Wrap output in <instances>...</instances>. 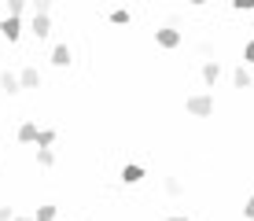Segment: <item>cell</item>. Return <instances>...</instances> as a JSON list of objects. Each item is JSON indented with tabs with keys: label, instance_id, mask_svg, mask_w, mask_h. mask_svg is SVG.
<instances>
[{
	"label": "cell",
	"instance_id": "obj_26",
	"mask_svg": "<svg viewBox=\"0 0 254 221\" xmlns=\"http://www.w3.org/2000/svg\"><path fill=\"white\" fill-rule=\"evenodd\" d=\"M11 221H33V218H19V214H15V218H11Z\"/></svg>",
	"mask_w": 254,
	"mask_h": 221
},
{
	"label": "cell",
	"instance_id": "obj_27",
	"mask_svg": "<svg viewBox=\"0 0 254 221\" xmlns=\"http://www.w3.org/2000/svg\"><path fill=\"white\" fill-rule=\"evenodd\" d=\"M251 33H254V19H251Z\"/></svg>",
	"mask_w": 254,
	"mask_h": 221
},
{
	"label": "cell",
	"instance_id": "obj_9",
	"mask_svg": "<svg viewBox=\"0 0 254 221\" xmlns=\"http://www.w3.org/2000/svg\"><path fill=\"white\" fill-rule=\"evenodd\" d=\"M19 81H22V88H37V85H41V74H37V67H26L22 74H19Z\"/></svg>",
	"mask_w": 254,
	"mask_h": 221
},
{
	"label": "cell",
	"instance_id": "obj_24",
	"mask_svg": "<svg viewBox=\"0 0 254 221\" xmlns=\"http://www.w3.org/2000/svg\"><path fill=\"white\" fill-rule=\"evenodd\" d=\"M166 221H188L185 214H173V218H166Z\"/></svg>",
	"mask_w": 254,
	"mask_h": 221
},
{
	"label": "cell",
	"instance_id": "obj_21",
	"mask_svg": "<svg viewBox=\"0 0 254 221\" xmlns=\"http://www.w3.org/2000/svg\"><path fill=\"white\" fill-rule=\"evenodd\" d=\"M243 218L254 221V196H247V207H243Z\"/></svg>",
	"mask_w": 254,
	"mask_h": 221
},
{
	"label": "cell",
	"instance_id": "obj_14",
	"mask_svg": "<svg viewBox=\"0 0 254 221\" xmlns=\"http://www.w3.org/2000/svg\"><path fill=\"white\" fill-rule=\"evenodd\" d=\"M56 214H59V210H56V207L48 203V207H37V214H33V221H56Z\"/></svg>",
	"mask_w": 254,
	"mask_h": 221
},
{
	"label": "cell",
	"instance_id": "obj_18",
	"mask_svg": "<svg viewBox=\"0 0 254 221\" xmlns=\"http://www.w3.org/2000/svg\"><path fill=\"white\" fill-rule=\"evenodd\" d=\"M195 52H199V56H214V41H199Z\"/></svg>",
	"mask_w": 254,
	"mask_h": 221
},
{
	"label": "cell",
	"instance_id": "obj_22",
	"mask_svg": "<svg viewBox=\"0 0 254 221\" xmlns=\"http://www.w3.org/2000/svg\"><path fill=\"white\" fill-rule=\"evenodd\" d=\"M243 59H247V63H254V41L243 44Z\"/></svg>",
	"mask_w": 254,
	"mask_h": 221
},
{
	"label": "cell",
	"instance_id": "obj_10",
	"mask_svg": "<svg viewBox=\"0 0 254 221\" xmlns=\"http://www.w3.org/2000/svg\"><path fill=\"white\" fill-rule=\"evenodd\" d=\"M15 137H19L22 144H33V140H37V126H33V122H22V126H19V133H15Z\"/></svg>",
	"mask_w": 254,
	"mask_h": 221
},
{
	"label": "cell",
	"instance_id": "obj_25",
	"mask_svg": "<svg viewBox=\"0 0 254 221\" xmlns=\"http://www.w3.org/2000/svg\"><path fill=\"white\" fill-rule=\"evenodd\" d=\"M188 4H191V7H203V4H206V0H188Z\"/></svg>",
	"mask_w": 254,
	"mask_h": 221
},
{
	"label": "cell",
	"instance_id": "obj_1",
	"mask_svg": "<svg viewBox=\"0 0 254 221\" xmlns=\"http://www.w3.org/2000/svg\"><path fill=\"white\" fill-rule=\"evenodd\" d=\"M185 107H188V114H195V118H210V114H214V96H206V92L188 96Z\"/></svg>",
	"mask_w": 254,
	"mask_h": 221
},
{
	"label": "cell",
	"instance_id": "obj_11",
	"mask_svg": "<svg viewBox=\"0 0 254 221\" xmlns=\"http://www.w3.org/2000/svg\"><path fill=\"white\" fill-rule=\"evenodd\" d=\"M162 188H166V196H173V199H177V196H185V184H181L177 177H166V181H162Z\"/></svg>",
	"mask_w": 254,
	"mask_h": 221
},
{
	"label": "cell",
	"instance_id": "obj_2",
	"mask_svg": "<svg viewBox=\"0 0 254 221\" xmlns=\"http://www.w3.org/2000/svg\"><path fill=\"white\" fill-rule=\"evenodd\" d=\"M0 33L15 44V41H19V33H22V19H19V15H7V19L0 22Z\"/></svg>",
	"mask_w": 254,
	"mask_h": 221
},
{
	"label": "cell",
	"instance_id": "obj_12",
	"mask_svg": "<svg viewBox=\"0 0 254 221\" xmlns=\"http://www.w3.org/2000/svg\"><path fill=\"white\" fill-rule=\"evenodd\" d=\"M37 147H52L56 144V129H37V140H33Z\"/></svg>",
	"mask_w": 254,
	"mask_h": 221
},
{
	"label": "cell",
	"instance_id": "obj_5",
	"mask_svg": "<svg viewBox=\"0 0 254 221\" xmlns=\"http://www.w3.org/2000/svg\"><path fill=\"white\" fill-rule=\"evenodd\" d=\"M30 30H33V37H37V41H45L48 33H52V19H48V15H33Z\"/></svg>",
	"mask_w": 254,
	"mask_h": 221
},
{
	"label": "cell",
	"instance_id": "obj_20",
	"mask_svg": "<svg viewBox=\"0 0 254 221\" xmlns=\"http://www.w3.org/2000/svg\"><path fill=\"white\" fill-rule=\"evenodd\" d=\"M236 11H254V0H232Z\"/></svg>",
	"mask_w": 254,
	"mask_h": 221
},
{
	"label": "cell",
	"instance_id": "obj_23",
	"mask_svg": "<svg viewBox=\"0 0 254 221\" xmlns=\"http://www.w3.org/2000/svg\"><path fill=\"white\" fill-rule=\"evenodd\" d=\"M11 218H15V210H11V207H0V221H11Z\"/></svg>",
	"mask_w": 254,
	"mask_h": 221
},
{
	"label": "cell",
	"instance_id": "obj_13",
	"mask_svg": "<svg viewBox=\"0 0 254 221\" xmlns=\"http://www.w3.org/2000/svg\"><path fill=\"white\" fill-rule=\"evenodd\" d=\"M56 0H26V7H33V15H48Z\"/></svg>",
	"mask_w": 254,
	"mask_h": 221
},
{
	"label": "cell",
	"instance_id": "obj_17",
	"mask_svg": "<svg viewBox=\"0 0 254 221\" xmlns=\"http://www.w3.org/2000/svg\"><path fill=\"white\" fill-rule=\"evenodd\" d=\"M111 22H115V26H126V22H129V11H126V7H118V11H111Z\"/></svg>",
	"mask_w": 254,
	"mask_h": 221
},
{
	"label": "cell",
	"instance_id": "obj_15",
	"mask_svg": "<svg viewBox=\"0 0 254 221\" xmlns=\"http://www.w3.org/2000/svg\"><path fill=\"white\" fill-rule=\"evenodd\" d=\"M232 81H236V88H251V74H247V67H240L232 74Z\"/></svg>",
	"mask_w": 254,
	"mask_h": 221
},
{
	"label": "cell",
	"instance_id": "obj_8",
	"mask_svg": "<svg viewBox=\"0 0 254 221\" xmlns=\"http://www.w3.org/2000/svg\"><path fill=\"white\" fill-rule=\"evenodd\" d=\"M52 63L56 67H70V44H56V48H52Z\"/></svg>",
	"mask_w": 254,
	"mask_h": 221
},
{
	"label": "cell",
	"instance_id": "obj_16",
	"mask_svg": "<svg viewBox=\"0 0 254 221\" xmlns=\"http://www.w3.org/2000/svg\"><path fill=\"white\" fill-rule=\"evenodd\" d=\"M37 162L41 166H56V151H52V147H37Z\"/></svg>",
	"mask_w": 254,
	"mask_h": 221
},
{
	"label": "cell",
	"instance_id": "obj_3",
	"mask_svg": "<svg viewBox=\"0 0 254 221\" xmlns=\"http://www.w3.org/2000/svg\"><path fill=\"white\" fill-rule=\"evenodd\" d=\"M199 74H203V85H206V88H214V85H217V77H221V63H217V59H206Z\"/></svg>",
	"mask_w": 254,
	"mask_h": 221
},
{
	"label": "cell",
	"instance_id": "obj_7",
	"mask_svg": "<svg viewBox=\"0 0 254 221\" xmlns=\"http://www.w3.org/2000/svg\"><path fill=\"white\" fill-rule=\"evenodd\" d=\"M122 181H126V184H136V181H144V166H136V162H126V166H122Z\"/></svg>",
	"mask_w": 254,
	"mask_h": 221
},
{
	"label": "cell",
	"instance_id": "obj_6",
	"mask_svg": "<svg viewBox=\"0 0 254 221\" xmlns=\"http://www.w3.org/2000/svg\"><path fill=\"white\" fill-rule=\"evenodd\" d=\"M0 88H4L7 96H15L22 88V81H19V74H11V70H4V74H0Z\"/></svg>",
	"mask_w": 254,
	"mask_h": 221
},
{
	"label": "cell",
	"instance_id": "obj_4",
	"mask_svg": "<svg viewBox=\"0 0 254 221\" xmlns=\"http://www.w3.org/2000/svg\"><path fill=\"white\" fill-rule=\"evenodd\" d=\"M155 41H159V48H177V44H181V33L173 30V26H166V30H155Z\"/></svg>",
	"mask_w": 254,
	"mask_h": 221
},
{
	"label": "cell",
	"instance_id": "obj_19",
	"mask_svg": "<svg viewBox=\"0 0 254 221\" xmlns=\"http://www.w3.org/2000/svg\"><path fill=\"white\" fill-rule=\"evenodd\" d=\"M7 11H11V15H22V11H26V0H7Z\"/></svg>",
	"mask_w": 254,
	"mask_h": 221
}]
</instances>
